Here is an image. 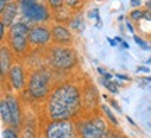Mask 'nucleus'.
Returning a JSON list of instances; mask_svg holds the SVG:
<instances>
[{
    "label": "nucleus",
    "mask_w": 151,
    "mask_h": 138,
    "mask_svg": "<svg viewBox=\"0 0 151 138\" xmlns=\"http://www.w3.org/2000/svg\"><path fill=\"white\" fill-rule=\"evenodd\" d=\"M43 113L50 122H70L83 116V84L73 77L58 82L43 102Z\"/></svg>",
    "instance_id": "nucleus-1"
},
{
    "label": "nucleus",
    "mask_w": 151,
    "mask_h": 138,
    "mask_svg": "<svg viewBox=\"0 0 151 138\" xmlns=\"http://www.w3.org/2000/svg\"><path fill=\"white\" fill-rule=\"evenodd\" d=\"M58 75L59 74L50 70L48 66L32 69V71L28 74L27 89L24 91V94L29 96L31 102H45L55 85L60 82L59 80H56Z\"/></svg>",
    "instance_id": "nucleus-2"
},
{
    "label": "nucleus",
    "mask_w": 151,
    "mask_h": 138,
    "mask_svg": "<svg viewBox=\"0 0 151 138\" xmlns=\"http://www.w3.org/2000/svg\"><path fill=\"white\" fill-rule=\"evenodd\" d=\"M78 63L77 52L73 46L52 45L45 52V66L58 74H63L76 69Z\"/></svg>",
    "instance_id": "nucleus-3"
},
{
    "label": "nucleus",
    "mask_w": 151,
    "mask_h": 138,
    "mask_svg": "<svg viewBox=\"0 0 151 138\" xmlns=\"http://www.w3.org/2000/svg\"><path fill=\"white\" fill-rule=\"evenodd\" d=\"M21 21L29 25L37 24H48L52 17V10L42 0H17Z\"/></svg>",
    "instance_id": "nucleus-4"
},
{
    "label": "nucleus",
    "mask_w": 151,
    "mask_h": 138,
    "mask_svg": "<svg viewBox=\"0 0 151 138\" xmlns=\"http://www.w3.org/2000/svg\"><path fill=\"white\" fill-rule=\"evenodd\" d=\"M29 29H31L29 24L18 20L7 31V46L18 59L25 57L31 50V45H29V39H28Z\"/></svg>",
    "instance_id": "nucleus-5"
},
{
    "label": "nucleus",
    "mask_w": 151,
    "mask_h": 138,
    "mask_svg": "<svg viewBox=\"0 0 151 138\" xmlns=\"http://www.w3.org/2000/svg\"><path fill=\"white\" fill-rule=\"evenodd\" d=\"M78 138H105L109 124L101 114H83L74 120Z\"/></svg>",
    "instance_id": "nucleus-6"
},
{
    "label": "nucleus",
    "mask_w": 151,
    "mask_h": 138,
    "mask_svg": "<svg viewBox=\"0 0 151 138\" xmlns=\"http://www.w3.org/2000/svg\"><path fill=\"white\" fill-rule=\"evenodd\" d=\"M42 138H78L74 120L70 122L46 120L42 128Z\"/></svg>",
    "instance_id": "nucleus-7"
},
{
    "label": "nucleus",
    "mask_w": 151,
    "mask_h": 138,
    "mask_svg": "<svg viewBox=\"0 0 151 138\" xmlns=\"http://www.w3.org/2000/svg\"><path fill=\"white\" fill-rule=\"evenodd\" d=\"M6 81H7V85H10V89L16 94H22L27 89L28 75L27 71H25V67L21 61H16L13 64ZM3 84H6V82H3Z\"/></svg>",
    "instance_id": "nucleus-8"
},
{
    "label": "nucleus",
    "mask_w": 151,
    "mask_h": 138,
    "mask_svg": "<svg viewBox=\"0 0 151 138\" xmlns=\"http://www.w3.org/2000/svg\"><path fill=\"white\" fill-rule=\"evenodd\" d=\"M28 39H29L31 49L46 48L49 43H52V28L48 24L31 25Z\"/></svg>",
    "instance_id": "nucleus-9"
},
{
    "label": "nucleus",
    "mask_w": 151,
    "mask_h": 138,
    "mask_svg": "<svg viewBox=\"0 0 151 138\" xmlns=\"http://www.w3.org/2000/svg\"><path fill=\"white\" fill-rule=\"evenodd\" d=\"M3 96L6 98V101L10 106L11 119H13L11 127L16 128V130H20L22 126V122H24V110H22L21 99L16 95V92H10V91L3 92Z\"/></svg>",
    "instance_id": "nucleus-10"
},
{
    "label": "nucleus",
    "mask_w": 151,
    "mask_h": 138,
    "mask_svg": "<svg viewBox=\"0 0 151 138\" xmlns=\"http://www.w3.org/2000/svg\"><path fill=\"white\" fill-rule=\"evenodd\" d=\"M98 89L91 81L83 84V102H84V114L97 113L98 106Z\"/></svg>",
    "instance_id": "nucleus-11"
},
{
    "label": "nucleus",
    "mask_w": 151,
    "mask_h": 138,
    "mask_svg": "<svg viewBox=\"0 0 151 138\" xmlns=\"http://www.w3.org/2000/svg\"><path fill=\"white\" fill-rule=\"evenodd\" d=\"M52 28V45L58 46H71L73 45V34L67 24L55 22L50 25Z\"/></svg>",
    "instance_id": "nucleus-12"
},
{
    "label": "nucleus",
    "mask_w": 151,
    "mask_h": 138,
    "mask_svg": "<svg viewBox=\"0 0 151 138\" xmlns=\"http://www.w3.org/2000/svg\"><path fill=\"white\" fill-rule=\"evenodd\" d=\"M16 63L14 60V53L11 52V49L6 45L1 43V48H0V70H1V84L6 82L9 73H10L13 64Z\"/></svg>",
    "instance_id": "nucleus-13"
},
{
    "label": "nucleus",
    "mask_w": 151,
    "mask_h": 138,
    "mask_svg": "<svg viewBox=\"0 0 151 138\" xmlns=\"http://www.w3.org/2000/svg\"><path fill=\"white\" fill-rule=\"evenodd\" d=\"M20 134H21V138H38L37 119L32 114L24 113V122L20 128Z\"/></svg>",
    "instance_id": "nucleus-14"
},
{
    "label": "nucleus",
    "mask_w": 151,
    "mask_h": 138,
    "mask_svg": "<svg viewBox=\"0 0 151 138\" xmlns=\"http://www.w3.org/2000/svg\"><path fill=\"white\" fill-rule=\"evenodd\" d=\"M18 14H20V9H18L17 0L16 1H11V3H7V6L0 11V16H1V20H0V21L4 22L6 25H7V28H10L14 22H17L16 18Z\"/></svg>",
    "instance_id": "nucleus-15"
},
{
    "label": "nucleus",
    "mask_w": 151,
    "mask_h": 138,
    "mask_svg": "<svg viewBox=\"0 0 151 138\" xmlns=\"http://www.w3.org/2000/svg\"><path fill=\"white\" fill-rule=\"evenodd\" d=\"M0 117H1V123L4 127H11V123H13L11 112L4 96H1V99H0Z\"/></svg>",
    "instance_id": "nucleus-16"
},
{
    "label": "nucleus",
    "mask_w": 151,
    "mask_h": 138,
    "mask_svg": "<svg viewBox=\"0 0 151 138\" xmlns=\"http://www.w3.org/2000/svg\"><path fill=\"white\" fill-rule=\"evenodd\" d=\"M67 27L76 31L77 34H81L83 29L86 28V21H84V18H83V14L81 13H76L74 16L71 17V20L67 22Z\"/></svg>",
    "instance_id": "nucleus-17"
},
{
    "label": "nucleus",
    "mask_w": 151,
    "mask_h": 138,
    "mask_svg": "<svg viewBox=\"0 0 151 138\" xmlns=\"http://www.w3.org/2000/svg\"><path fill=\"white\" fill-rule=\"evenodd\" d=\"M101 110H102L104 116L108 119V123L111 124V126H113V127H119V120L116 119V116L113 114L112 112V107L109 106L108 103H104V105H101Z\"/></svg>",
    "instance_id": "nucleus-18"
},
{
    "label": "nucleus",
    "mask_w": 151,
    "mask_h": 138,
    "mask_svg": "<svg viewBox=\"0 0 151 138\" xmlns=\"http://www.w3.org/2000/svg\"><path fill=\"white\" fill-rule=\"evenodd\" d=\"M99 84L102 85L105 89L108 91L109 94H113V95H116L119 92V85H118V82H116V80H105V78H99Z\"/></svg>",
    "instance_id": "nucleus-19"
},
{
    "label": "nucleus",
    "mask_w": 151,
    "mask_h": 138,
    "mask_svg": "<svg viewBox=\"0 0 151 138\" xmlns=\"http://www.w3.org/2000/svg\"><path fill=\"white\" fill-rule=\"evenodd\" d=\"M1 138H21L20 130H16L13 127H3Z\"/></svg>",
    "instance_id": "nucleus-20"
},
{
    "label": "nucleus",
    "mask_w": 151,
    "mask_h": 138,
    "mask_svg": "<svg viewBox=\"0 0 151 138\" xmlns=\"http://www.w3.org/2000/svg\"><path fill=\"white\" fill-rule=\"evenodd\" d=\"M65 3H66V6L70 9V10H73L74 13H80V10H81V7L84 6V0H65Z\"/></svg>",
    "instance_id": "nucleus-21"
},
{
    "label": "nucleus",
    "mask_w": 151,
    "mask_h": 138,
    "mask_svg": "<svg viewBox=\"0 0 151 138\" xmlns=\"http://www.w3.org/2000/svg\"><path fill=\"white\" fill-rule=\"evenodd\" d=\"M144 14H146V10L143 9H136V10H132L129 14V20L132 22H137L144 18Z\"/></svg>",
    "instance_id": "nucleus-22"
},
{
    "label": "nucleus",
    "mask_w": 151,
    "mask_h": 138,
    "mask_svg": "<svg viewBox=\"0 0 151 138\" xmlns=\"http://www.w3.org/2000/svg\"><path fill=\"white\" fill-rule=\"evenodd\" d=\"M45 1H46V4L49 6V9L52 10V13L60 10V9H63V7H66L65 0H45Z\"/></svg>",
    "instance_id": "nucleus-23"
},
{
    "label": "nucleus",
    "mask_w": 151,
    "mask_h": 138,
    "mask_svg": "<svg viewBox=\"0 0 151 138\" xmlns=\"http://www.w3.org/2000/svg\"><path fill=\"white\" fill-rule=\"evenodd\" d=\"M104 96V99H105V101H106V103H108L109 106L112 107L113 110L115 112H118L119 114H122V113H123V112H122V107L119 106V103L116 101H115V99H112V98H109L108 95H102Z\"/></svg>",
    "instance_id": "nucleus-24"
},
{
    "label": "nucleus",
    "mask_w": 151,
    "mask_h": 138,
    "mask_svg": "<svg viewBox=\"0 0 151 138\" xmlns=\"http://www.w3.org/2000/svg\"><path fill=\"white\" fill-rule=\"evenodd\" d=\"M133 41H134L136 43H137V45H139V46H140L141 49H143V50H150L151 49V46L150 45H148V43L146 42V41H144V39H143V38L141 36H139V35H133Z\"/></svg>",
    "instance_id": "nucleus-25"
},
{
    "label": "nucleus",
    "mask_w": 151,
    "mask_h": 138,
    "mask_svg": "<svg viewBox=\"0 0 151 138\" xmlns=\"http://www.w3.org/2000/svg\"><path fill=\"white\" fill-rule=\"evenodd\" d=\"M97 73L101 75L102 78H105V80H109V81H111V80H113V78H115V74H111L108 70H105L104 67H99V66L97 67Z\"/></svg>",
    "instance_id": "nucleus-26"
},
{
    "label": "nucleus",
    "mask_w": 151,
    "mask_h": 138,
    "mask_svg": "<svg viewBox=\"0 0 151 138\" xmlns=\"http://www.w3.org/2000/svg\"><path fill=\"white\" fill-rule=\"evenodd\" d=\"M87 17L88 18H92V20H97V22H101V16H99V9L98 7H94L92 10H90L87 13Z\"/></svg>",
    "instance_id": "nucleus-27"
},
{
    "label": "nucleus",
    "mask_w": 151,
    "mask_h": 138,
    "mask_svg": "<svg viewBox=\"0 0 151 138\" xmlns=\"http://www.w3.org/2000/svg\"><path fill=\"white\" fill-rule=\"evenodd\" d=\"M6 29H7V25L4 22L0 21V39H1V43H4V39H6Z\"/></svg>",
    "instance_id": "nucleus-28"
},
{
    "label": "nucleus",
    "mask_w": 151,
    "mask_h": 138,
    "mask_svg": "<svg viewBox=\"0 0 151 138\" xmlns=\"http://www.w3.org/2000/svg\"><path fill=\"white\" fill-rule=\"evenodd\" d=\"M126 28H127V31H129V34H132V35H134V25H133V22L130 21L129 18L126 20Z\"/></svg>",
    "instance_id": "nucleus-29"
},
{
    "label": "nucleus",
    "mask_w": 151,
    "mask_h": 138,
    "mask_svg": "<svg viewBox=\"0 0 151 138\" xmlns=\"http://www.w3.org/2000/svg\"><path fill=\"white\" fill-rule=\"evenodd\" d=\"M141 4H143V1H141V0H130V7H133V10L141 7Z\"/></svg>",
    "instance_id": "nucleus-30"
},
{
    "label": "nucleus",
    "mask_w": 151,
    "mask_h": 138,
    "mask_svg": "<svg viewBox=\"0 0 151 138\" xmlns=\"http://www.w3.org/2000/svg\"><path fill=\"white\" fill-rule=\"evenodd\" d=\"M115 78L116 80H122V81H132V78L126 74H115Z\"/></svg>",
    "instance_id": "nucleus-31"
},
{
    "label": "nucleus",
    "mask_w": 151,
    "mask_h": 138,
    "mask_svg": "<svg viewBox=\"0 0 151 138\" xmlns=\"http://www.w3.org/2000/svg\"><path fill=\"white\" fill-rule=\"evenodd\" d=\"M137 73H146V74H148L150 73V67H147V66H139L137 67Z\"/></svg>",
    "instance_id": "nucleus-32"
},
{
    "label": "nucleus",
    "mask_w": 151,
    "mask_h": 138,
    "mask_svg": "<svg viewBox=\"0 0 151 138\" xmlns=\"http://www.w3.org/2000/svg\"><path fill=\"white\" fill-rule=\"evenodd\" d=\"M106 41H108V43L111 45V46H116L118 43H116V41H115V38H106Z\"/></svg>",
    "instance_id": "nucleus-33"
},
{
    "label": "nucleus",
    "mask_w": 151,
    "mask_h": 138,
    "mask_svg": "<svg viewBox=\"0 0 151 138\" xmlns=\"http://www.w3.org/2000/svg\"><path fill=\"white\" fill-rule=\"evenodd\" d=\"M126 120H127V123H129V124H132V126H134V127H136L134 120H133V119H132L130 116H126Z\"/></svg>",
    "instance_id": "nucleus-34"
},
{
    "label": "nucleus",
    "mask_w": 151,
    "mask_h": 138,
    "mask_svg": "<svg viewBox=\"0 0 151 138\" xmlns=\"http://www.w3.org/2000/svg\"><path fill=\"white\" fill-rule=\"evenodd\" d=\"M115 41H116V43H118V45H122V42H123V38L115 36Z\"/></svg>",
    "instance_id": "nucleus-35"
},
{
    "label": "nucleus",
    "mask_w": 151,
    "mask_h": 138,
    "mask_svg": "<svg viewBox=\"0 0 151 138\" xmlns=\"http://www.w3.org/2000/svg\"><path fill=\"white\" fill-rule=\"evenodd\" d=\"M144 6L147 7V10H150V11H151V0H147L146 3H144Z\"/></svg>",
    "instance_id": "nucleus-36"
},
{
    "label": "nucleus",
    "mask_w": 151,
    "mask_h": 138,
    "mask_svg": "<svg viewBox=\"0 0 151 138\" xmlns=\"http://www.w3.org/2000/svg\"><path fill=\"white\" fill-rule=\"evenodd\" d=\"M120 46H122V48L123 49H129L130 46H129V43L126 42V41H123V42H122V45H120Z\"/></svg>",
    "instance_id": "nucleus-37"
},
{
    "label": "nucleus",
    "mask_w": 151,
    "mask_h": 138,
    "mask_svg": "<svg viewBox=\"0 0 151 138\" xmlns=\"http://www.w3.org/2000/svg\"><path fill=\"white\" fill-rule=\"evenodd\" d=\"M124 20V16H119L118 17V21H123Z\"/></svg>",
    "instance_id": "nucleus-38"
},
{
    "label": "nucleus",
    "mask_w": 151,
    "mask_h": 138,
    "mask_svg": "<svg viewBox=\"0 0 151 138\" xmlns=\"http://www.w3.org/2000/svg\"><path fill=\"white\" fill-rule=\"evenodd\" d=\"M0 1H4V3H11V1H16V0H0Z\"/></svg>",
    "instance_id": "nucleus-39"
},
{
    "label": "nucleus",
    "mask_w": 151,
    "mask_h": 138,
    "mask_svg": "<svg viewBox=\"0 0 151 138\" xmlns=\"http://www.w3.org/2000/svg\"><path fill=\"white\" fill-rule=\"evenodd\" d=\"M148 63H150V64H151V57H150V59H148Z\"/></svg>",
    "instance_id": "nucleus-40"
},
{
    "label": "nucleus",
    "mask_w": 151,
    "mask_h": 138,
    "mask_svg": "<svg viewBox=\"0 0 151 138\" xmlns=\"http://www.w3.org/2000/svg\"><path fill=\"white\" fill-rule=\"evenodd\" d=\"M42 1H43V0H42Z\"/></svg>",
    "instance_id": "nucleus-41"
}]
</instances>
